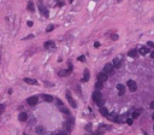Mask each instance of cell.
<instances>
[{
	"label": "cell",
	"instance_id": "6da1fadb",
	"mask_svg": "<svg viewBox=\"0 0 154 135\" xmlns=\"http://www.w3.org/2000/svg\"><path fill=\"white\" fill-rule=\"evenodd\" d=\"M37 9H39V11H40V13H41L43 17H49V11H48V9L45 6V4H43V1L42 0H39L37 1Z\"/></svg>",
	"mask_w": 154,
	"mask_h": 135
},
{
	"label": "cell",
	"instance_id": "7a4b0ae2",
	"mask_svg": "<svg viewBox=\"0 0 154 135\" xmlns=\"http://www.w3.org/2000/svg\"><path fill=\"white\" fill-rule=\"evenodd\" d=\"M104 74H106V75H112L113 73H114V68H113L112 63H107L105 66H104V71H102Z\"/></svg>",
	"mask_w": 154,
	"mask_h": 135
},
{
	"label": "cell",
	"instance_id": "3957f363",
	"mask_svg": "<svg viewBox=\"0 0 154 135\" xmlns=\"http://www.w3.org/2000/svg\"><path fill=\"white\" fill-rule=\"evenodd\" d=\"M72 73V64L69 63V69H66V70H60L59 73H58V75L59 77H65V76H69Z\"/></svg>",
	"mask_w": 154,
	"mask_h": 135
},
{
	"label": "cell",
	"instance_id": "277c9868",
	"mask_svg": "<svg viewBox=\"0 0 154 135\" xmlns=\"http://www.w3.org/2000/svg\"><path fill=\"white\" fill-rule=\"evenodd\" d=\"M37 103H39V98H37L36 95L29 97L28 99H27V104H28L29 106H35Z\"/></svg>",
	"mask_w": 154,
	"mask_h": 135
},
{
	"label": "cell",
	"instance_id": "5b68a950",
	"mask_svg": "<svg viewBox=\"0 0 154 135\" xmlns=\"http://www.w3.org/2000/svg\"><path fill=\"white\" fill-rule=\"evenodd\" d=\"M126 85H128V88H129L130 92H136L137 85H136V82H135L134 80H129V81L126 82Z\"/></svg>",
	"mask_w": 154,
	"mask_h": 135
},
{
	"label": "cell",
	"instance_id": "8992f818",
	"mask_svg": "<svg viewBox=\"0 0 154 135\" xmlns=\"http://www.w3.org/2000/svg\"><path fill=\"white\" fill-rule=\"evenodd\" d=\"M92 98H93V100H94V103L96 104L98 101H100V100L102 99V94H101V92H100V90H95V92L93 93V95H92Z\"/></svg>",
	"mask_w": 154,
	"mask_h": 135
},
{
	"label": "cell",
	"instance_id": "52a82bcc",
	"mask_svg": "<svg viewBox=\"0 0 154 135\" xmlns=\"http://www.w3.org/2000/svg\"><path fill=\"white\" fill-rule=\"evenodd\" d=\"M43 47H45V49H49V51H52V49H56V44H54V41H46L45 44H43Z\"/></svg>",
	"mask_w": 154,
	"mask_h": 135
},
{
	"label": "cell",
	"instance_id": "ba28073f",
	"mask_svg": "<svg viewBox=\"0 0 154 135\" xmlns=\"http://www.w3.org/2000/svg\"><path fill=\"white\" fill-rule=\"evenodd\" d=\"M66 99H68V101H69V104H70L71 107H76V106H77L76 101H75V100H73V98L71 97V94H70V92H69V90L66 92Z\"/></svg>",
	"mask_w": 154,
	"mask_h": 135
},
{
	"label": "cell",
	"instance_id": "9c48e42d",
	"mask_svg": "<svg viewBox=\"0 0 154 135\" xmlns=\"http://www.w3.org/2000/svg\"><path fill=\"white\" fill-rule=\"evenodd\" d=\"M96 78H98V81H99V82L104 83V82H106V81H107L108 76L106 75V74H104V73H100V74H98V76H96Z\"/></svg>",
	"mask_w": 154,
	"mask_h": 135
},
{
	"label": "cell",
	"instance_id": "30bf717a",
	"mask_svg": "<svg viewBox=\"0 0 154 135\" xmlns=\"http://www.w3.org/2000/svg\"><path fill=\"white\" fill-rule=\"evenodd\" d=\"M137 52H139L140 54H142V56H146V54L151 53V48H148L147 46H142V47H141Z\"/></svg>",
	"mask_w": 154,
	"mask_h": 135
},
{
	"label": "cell",
	"instance_id": "8fae6325",
	"mask_svg": "<svg viewBox=\"0 0 154 135\" xmlns=\"http://www.w3.org/2000/svg\"><path fill=\"white\" fill-rule=\"evenodd\" d=\"M112 65H113L114 69H119V68L122 66V59H119V58H114V59H113Z\"/></svg>",
	"mask_w": 154,
	"mask_h": 135
},
{
	"label": "cell",
	"instance_id": "7c38bea8",
	"mask_svg": "<svg viewBox=\"0 0 154 135\" xmlns=\"http://www.w3.org/2000/svg\"><path fill=\"white\" fill-rule=\"evenodd\" d=\"M89 77H90V73H89V70H88V69H84V71H83V78H82V82H88Z\"/></svg>",
	"mask_w": 154,
	"mask_h": 135
},
{
	"label": "cell",
	"instance_id": "4fadbf2b",
	"mask_svg": "<svg viewBox=\"0 0 154 135\" xmlns=\"http://www.w3.org/2000/svg\"><path fill=\"white\" fill-rule=\"evenodd\" d=\"M137 54H139V52H137V49H136V48L130 49V51L128 52V57H130V58H136V57H137Z\"/></svg>",
	"mask_w": 154,
	"mask_h": 135
},
{
	"label": "cell",
	"instance_id": "5bb4252c",
	"mask_svg": "<svg viewBox=\"0 0 154 135\" xmlns=\"http://www.w3.org/2000/svg\"><path fill=\"white\" fill-rule=\"evenodd\" d=\"M41 97H42V99H43L45 101H47V103H52V101L54 100V98H53L52 95H49V94H42Z\"/></svg>",
	"mask_w": 154,
	"mask_h": 135
},
{
	"label": "cell",
	"instance_id": "9a60e30c",
	"mask_svg": "<svg viewBox=\"0 0 154 135\" xmlns=\"http://www.w3.org/2000/svg\"><path fill=\"white\" fill-rule=\"evenodd\" d=\"M18 120L21 121V122L28 121V113H27V112H21V113L18 115Z\"/></svg>",
	"mask_w": 154,
	"mask_h": 135
},
{
	"label": "cell",
	"instance_id": "2e32d148",
	"mask_svg": "<svg viewBox=\"0 0 154 135\" xmlns=\"http://www.w3.org/2000/svg\"><path fill=\"white\" fill-rule=\"evenodd\" d=\"M27 10H28L29 12H34L35 11V5H34V2L31 0H29L28 4H27Z\"/></svg>",
	"mask_w": 154,
	"mask_h": 135
},
{
	"label": "cell",
	"instance_id": "e0dca14e",
	"mask_svg": "<svg viewBox=\"0 0 154 135\" xmlns=\"http://www.w3.org/2000/svg\"><path fill=\"white\" fill-rule=\"evenodd\" d=\"M23 80H24V82H25V83H28V85H33V86H36V85H37V81H36V80H34V78L25 77V78H23Z\"/></svg>",
	"mask_w": 154,
	"mask_h": 135
},
{
	"label": "cell",
	"instance_id": "ac0fdd59",
	"mask_svg": "<svg viewBox=\"0 0 154 135\" xmlns=\"http://www.w3.org/2000/svg\"><path fill=\"white\" fill-rule=\"evenodd\" d=\"M117 89H118V93H119V95H124V93H125V86L124 85H117Z\"/></svg>",
	"mask_w": 154,
	"mask_h": 135
},
{
	"label": "cell",
	"instance_id": "d6986e66",
	"mask_svg": "<svg viewBox=\"0 0 154 135\" xmlns=\"http://www.w3.org/2000/svg\"><path fill=\"white\" fill-rule=\"evenodd\" d=\"M58 109H59V111L60 112H63V113H65V115H70V111H69V109L66 107V106H64V105H60V106H58Z\"/></svg>",
	"mask_w": 154,
	"mask_h": 135
},
{
	"label": "cell",
	"instance_id": "ffe728a7",
	"mask_svg": "<svg viewBox=\"0 0 154 135\" xmlns=\"http://www.w3.org/2000/svg\"><path fill=\"white\" fill-rule=\"evenodd\" d=\"M107 118L112 122H118V117H117V113L116 112H112V113H108L107 115Z\"/></svg>",
	"mask_w": 154,
	"mask_h": 135
},
{
	"label": "cell",
	"instance_id": "44dd1931",
	"mask_svg": "<svg viewBox=\"0 0 154 135\" xmlns=\"http://www.w3.org/2000/svg\"><path fill=\"white\" fill-rule=\"evenodd\" d=\"M35 132H36V134H39V135H42V134H45V127H41V125H39V127H36L35 128Z\"/></svg>",
	"mask_w": 154,
	"mask_h": 135
},
{
	"label": "cell",
	"instance_id": "7402d4cb",
	"mask_svg": "<svg viewBox=\"0 0 154 135\" xmlns=\"http://www.w3.org/2000/svg\"><path fill=\"white\" fill-rule=\"evenodd\" d=\"M100 113H101L102 116H105V117H107V115H108L110 112H108V110H107V107H105V106H101V107H100Z\"/></svg>",
	"mask_w": 154,
	"mask_h": 135
},
{
	"label": "cell",
	"instance_id": "603a6c76",
	"mask_svg": "<svg viewBox=\"0 0 154 135\" xmlns=\"http://www.w3.org/2000/svg\"><path fill=\"white\" fill-rule=\"evenodd\" d=\"M141 112H142V110L134 111V112H132V115H131V120H136V118H139V116L141 115Z\"/></svg>",
	"mask_w": 154,
	"mask_h": 135
},
{
	"label": "cell",
	"instance_id": "cb8c5ba5",
	"mask_svg": "<svg viewBox=\"0 0 154 135\" xmlns=\"http://www.w3.org/2000/svg\"><path fill=\"white\" fill-rule=\"evenodd\" d=\"M95 88H96V90H101L102 88H104V83H101V82L96 81V83H95Z\"/></svg>",
	"mask_w": 154,
	"mask_h": 135
},
{
	"label": "cell",
	"instance_id": "d4e9b609",
	"mask_svg": "<svg viewBox=\"0 0 154 135\" xmlns=\"http://www.w3.org/2000/svg\"><path fill=\"white\" fill-rule=\"evenodd\" d=\"M54 28H56V25H54V24H49V25L46 28V33H51V31H53Z\"/></svg>",
	"mask_w": 154,
	"mask_h": 135
},
{
	"label": "cell",
	"instance_id": "484cf974",
	"mask_svg": "<svg viewBox=\"0 0 154 135\" xmlns=\"http://www.w3.org/2000/svg\"><path fill=\"white\" fill-rule=\"evenodd\" d=\"M104 104H105V99H104V98H102L100 101H98V103H96V105L100 106V107H101V106H104Z\"/></svg>",
	"mask_w": 154,
	"mask_h": 135
},
{
	"label": "cell",
	"instance_id": "4316f807",
	"mask_svg": "<svg viewBox=\"0 0 154 135\" xmlns=\"http://www.w3.org/2000/svg\"><path fill=\"white\" fill-rule=\"evenodd\" d=\"M147 47H148V48H153V49H154V42L148 41V42H147Z\"/></svg>",
	"mask_w": 154,
	"mask_h": 135
},
{
	"label": "cell",
	"instance_id": "83f0119b",
	"mask_svg": "<svg viewBox=\"0 0 154 135\" xmlns=\"http://www.w3.org/2000/svg\"><path fill=\"white\" fill-rule=\"evenodd\" d=\"M118 37H119L118 34H111V39L112 40H118Z\"/></svg>",
	"mask_w": 154,
	"mask_h": 135
},
{
	"label": "cell",
	"instance_id": "f1b7e54d",
	"mask_svg": "<svg viewBox=\"0 0 154 135\" xmlns=\"http://www.w3.org/2000/svg\"><path fill=\"white\" fill-rule=\"evenodd\" d=\"M77 59L80 60V61H82V63H84V61H85V57H84V56H80Z\"/></svg>",
	"mask_w": 154,
	"mask_h": 135
},
{
	"label": "cell",
	"instance_id": "f546056e",
	"mask_svg": "<svg viewBox=\"0 0 154 135\" xmlns=\"http://www.w3.org/2000/svg\"><path fill=\"white\" fill-rule=\"evenodd\" d=\"M33 37H34V35H31V34H30V35H28V36H25V37H23L22 40H28V39H33Z\"/></svg>",
	"mask_w": 154,
	"mask_h": 135
},
{
	"label": "cell",
	"instance_id": "4dcf8cb0",
	"mask_svg": "<svg viewBox=\"0 0 154 135\" xmlns=\"http://www.w3.org/2000/svg\"><path fill=\"white\" fill-rule=\"evenodd\" d=\"M85 130H92V124H87L85 125Z\"/></svg>",
	"mask_w": 154,
	"mask_h": 135
},
{
	"label": "cell",
	"instance_id": "1f68e13d",
	"mask_svg": "<svg viewBox=\"0 0 154 135\" xmlns=\"http://www.w3.org/2000/svg\"><path fill=\"white\" fill-rule=\"evenodd\" d=\"M126 123H128L129 125H131V124H132V120H131V118H128V120H126Z\"/></svg>",
	"mask_w": 154,
	"mask_h": 135
},
{
	"label": "cell",
	"instance_id": "d6a6232c",
	"mask_svg": "<svg viewBox=\"0 0 154 135\" xmlns=\"http://www.w3.org/2000/svg\"><path fill=\"white\" fill-rule=\"evenodd\" d=\"M149 107H151L152 110H154V101H151V104H149Z\"/></svg>",
	"mask_w": 154,
	"mask_h": 135
},
{
	"label": "cell",
	"instance_id": "836d02e7",
	"mask_svg": "<svg viewBox=\"0 0 154 135\" xmlns=\"http://www.w3.org/2000/svg\"><path fill=\"white\" fill-rule=\"evenodd\" d=\"M56 135H68V132H63V133H58Z\"/></svg>",
	"mask_w": 154,
	"mask_h": 135
},
{
	"label": "cell",
	"instance_id": "e575fe53",
	"mask_svg": "<svg viewBox=\"0 0 154 135\" xmlns=\"http://www.w3.org/2000/svg\"><path fill=\"white\" fill-rule=\"evenodd\" d=\"M94 47H96V48L100 47V42H94Z\"/></svg>",
	"mask_w": 154,
	"mask_h": 135
},
{
	"label": "cell",
	"instance_id": "d590c367",
	"mask_svg": "<svg viewBox=\"0 0 154 135\" xmlns=\"http://www.w3.org/2000/svg\"><path fill=\"white\" fill-rule=\"evenodd\" d=\"M33 24H34V23H33L31 21H29L28 22V27H33Z\"/></svg>",
	"mask_w": 154,
	"mask_h": 135
},
{
	"label": "cell",
	"instance_id": "8d00e7d4",
	"mask_svg": "<svg viewBox=\"0 0 154 135\" xmlns=\"http://www.w3.org/2000/svg\"><path fill=\"white\" fill-rule=\"evenodd\" d=\"M151 57H152V59H154V51L153 52H151Z\"/></svg>",
	"mask_w": 154,
	"mask_h": 135
},
{
	"label": "cell",
	"instance_id": "74e56055",
	"mask_svg": "<svg viewBox=\"0 0 154 135\" xmlns=\"http://www.w3.org/2000/svg\"><path fill=\"white\" fill-rule=\"evenodd\" d=\"M0 61H1V47H0Z\"/></svg>",
	"mask_w": 154,
	"mask_h": 135
},
{
	"label": "cell",
	"instance_id": "f35d334b",
	"mask_svg": "<svg viewBox=\"0 0 154 135\" xmlns=\"http://www.w3.org/2000/svg\"><path fill=\"white\" fill-rule=\"evenodd\" d=\"M69 2H70V4L71 2H73V0H69Z\"/></svg>",
	"mask_w": 154,
	"mask_h": 135
},
{
	"label": "cell",
	"instance_id": "ab89813d",
	"mask_svg": "<svg viewBox=\"0 0 154 135\" xmlns=\"http://www.w3.org/2000/svg\"><path fill=\"white\" fill-rule=\"evenodd\" d=\"M120 1H122V0H117V2H120Z\"/></svg>",
	"mask_w": 154,
	"mask_h": 135
},
{
	"label": "cell",
	"instance_id": "60d3db41",
	"mask_svg": "<svg viewBox=\"0 0 154 135\" xmlns=\"http://www.w3.org/2000/svg\"><path fill=\"white\" fill-rule=\"evenodd\" d=\"M152 118H153V120H154V113H153V116H152Z\"/></svg>",
	"mask_w": 154,
	"mask_h": 135
},
{
	"label": "cell",
	"instance_id": "b9f144b4",
	"mask_svg": "<svg viewBox=\"0 0 154 135\" xmlns=\"http://www.w3.org/2000/svg\"><path fill=\"white\" fill-rule=\"evenodd\" d=\"M51 135H56V134H51Z\"/></svg>",
	"mask_w": 154,
	"mask_h": 135
},
{
	"label": "cell",
	"instance_id": "7bdbcfd3",
	"mask_svg": "<svg viewBox=\"0 0 154 135\" xmlns=\"http://www.w3.org/2000/svg\"><path fill=\"white\" fill-rule=\"evenodd\" d=\"M153 130H154V127H153Z\"/></svg>",
	"mask_w": 154,
	"mask_h": 135
}]
</instances>
